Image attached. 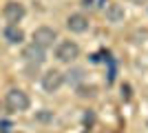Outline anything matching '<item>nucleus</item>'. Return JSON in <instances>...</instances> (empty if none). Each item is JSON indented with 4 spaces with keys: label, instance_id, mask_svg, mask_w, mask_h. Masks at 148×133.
<instances>
[{
    "label": "nucleus",
    "instance_id": "nucleus-9",
    "mask_svg": "<svg viewBox=\"0 0 148 133\" xmlns=\"http://www.w3.org/2000/svg\"><path fill=\"white\" fill-rule=\"evenodd\" d=\"M124 7L122 5H108L106 7V18L111 20V22H122L124 20Z\"/></svg>",
    "mask_w": 148,
    "mask_h": 133
},
{
    "label": "nucleus",
    "instance_id": "nucleus-10",
    "mask_svg": "<svg viewBox=\"0 0 148 133\" xmlns=\"http://www.w3.org/2000/svg\"><path fill=\"white\" fill-rule=\"evenodd\" d=\"M82 78H84V71H82V69H71L66 76H64V80H66L69 84H80Z\"/></svg>",
    "mask_w": 148,
    "mask_h": 133
},
{
    "label": "nucleus",
    "instance_id": "nucleus-12",
    "mask_svg": "<svg viewBox=\"0 0 148 133\" xmlns=\"http://www.w3.org/2000/svg\"><path fill=\"white\" fill-rule=\"evenodd\" d=\"M40 120H51V113H40Z\"/></svg>",
    "mask_w": 148,
    "mask_h": 133
},
{
    "label": "nucleus",
    "instance_id": "nucleus-13",
    "mask_svg": "<svg viewBox=\"0 0 148 133\" xmlns=\"http://www.w3.org/2000/svg\"><path fill=\"white\" fill-rule=\"evenodd\" d=\"M84 7H93V0H84Z\"/></svg>",
    "mask_w": 148,
    "mask_h": 133
},
{
    "label": "nucleus",
    "instance_id": "nucleus-4",
    "mask_svg": "<svg viewBox=\"0 0 148 133\" xmlns=\"http://www.w3.org/2000/svg\"><path fill=\"white\" fill-rule=\"evenodd\" d=\"M22 58H25V62H31V64H42L47 60V49L40 47V44L31 42L27 44L25 49H22Z\"/></svg>",
    "mask_w": 148,
    "mask_h": 133
},
{
    "label": "nucleus",
    "instance_id": "nucleus-5",
    "mask_svg": "<svg viewBox=\"0 0 148 133\" xmlns=\"http://www.w3.org/2000/svg\"><path fill=\"white\" fill-rule=\"evenodd\" d=\"M56 40H58V33H56V29H51V27H38L36 31H33V42L44 47V49L53 47Z\"/></svg>",
    "mask_w": 148,
    "mask_h": 133
},
{
    "label": "nucleus",
    "instance_id": "nucleus-1",
    "mask_svg": "<svg viewBox=\"0 0 148 133\" xmlns=\"http://www.w3.org/2000/svg\"><path fill=\"white\" fill-rule=\"evenodd\" d=\"M77 56H80V47L73 40H62L56 47V58L60 62H73Z\"/></svg>",
    "mask_w": 148,
    "mask_h": 133
},
{
    "label": "nucleus",
    "instance_id": "nucleus-6",
    "mask_svg": "<svg viewBox=\"0 0 148 133\" xmlns=\"http://www.w3.org/2000/svg\"><path fill=\"white\" fill-rule=\"evenodd\" d=\"M5 18L11 22V25H18L20 20L25 18V5L22 2H16V0H11V2H7L5 5Z\"/></svg>",
    "mask_w": 148,
    "mask_h": 133
},
{
    "label": "nucleus",
    "instance_id": "nucleus-11",
    "mask_svg": "<svg viewBox=\"0 0 148 133\" xmlns=\"http://www.w3.org/2000/svg\"><path fill=\"white\" fill-rule=\"evenodd\" d=\"M95 93H97V89L93 87V84H80V87H77V95H80V98H95Z\"/></svg>",
    "mask_w": 148,
    "mask_h": 133
},
{
    "label": "nucleus",
    "instance_id": "nucleus-3",
    "mask_svg": "<svg viewBox=\"0 0 148 133\" xmlns=\"http://www.w3.org/2000/svg\"><path fill=\"white\" fill-rule=\"evenodd\" d=\"M62 84H64V73L58 71V69H49L42 76V89L47 93H56Z\"/></svg>",
    "mask_w": 148,
    "mask_h": 133
},
{
    "label": "nucleus",
    "instance_id": "nucleus-7",
    "mask_svg": "<svg viewBox=\"0 0 148 133\" xmlns=\"http://www.w3.org/2000/svg\"><path fill=\"white\" fill-rule=\"evenodd\" d=\"M66 27H69V31H73V33H84L88 29V18L84 13H71L66 18Z\"/></svg>",
    "mask_w": 148,
    "mask_h": 133
},
{
    "label": "nucleus",
    "instance_id": "nucleus-2",
    "mask_svg": "<svg viewBox=\"0 0 148 133\" xmlns=\"http://www.w3.org/2000/svg\"><path fill=\"white\" fill-rule=\"evenodd\" d=\"M29 104H31L29 95L22 89H9V93H7V107L11 111H27Z\"/></svg>",
    "mask_w": 148,
    "mask_h": 133
},
{
    "label": "nucleus",
    "instance_id": "nucleus-8",
    "mask_svg": "<svg viewBox=\"0 0 148 133\" xmlns=\"http://www.w3.org/2000/svg\"><path fill=\"white\" fill-rule=\"evenodd\" d=\"M5 40L9 44H20L22 40H25V31H22L18 25H9L5 29Z\"/></svg>",
    "mask_w": 148,
    "mask_h": 133
},
{
    "label": "nucleus",
    "instance_id": "nucleus-14",
    "mask_svg": "<svg viewBox=\"0 0 148 133\" xmlns=\"http://www.w3.org/2000/svg\"><path fill=\"white\" fill-rule=\"evenodd\" d=\"M135 2H146V0H135Z\"/></svg>",
    "mask_w": 148,
    "mask_h": 133
}]
</instances>
